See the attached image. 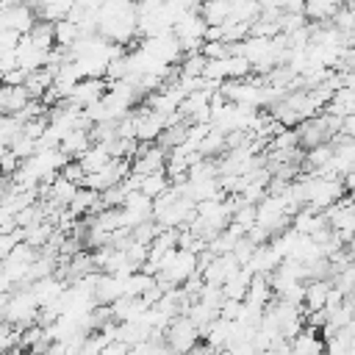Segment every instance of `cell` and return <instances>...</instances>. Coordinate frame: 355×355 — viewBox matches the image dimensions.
<instances>
[{
	"label": "cell",
	"instance_id": "6da1fadb",
	"mask_svg": "<svg viewBox=\"0 0 355 355\" xmlns=\"http://www.w3.org/2000/svg\"><path fill=\"white\" fill-rule=\"evenodd\" d=\"M36 311H39V302L33 300L31 288H14L8 291V305H6V322L14 324V327H28L36 322Z\"/></svg>",
	"mask_w": 355,
	"mask_h": 355
},
{
	"label": "cell",
	"instance_id": "7a4b0ae2",
	"mask_svg": "<svg viewBox=\"0 0 355 355\" xmlns=\"http://www.w3.org/2000/svg\"><path fill=\"white\" fill-rule=\"evenodd\" d=\"M164 341H166V347H169L175 355H183L189 347H194V344L200 341V330L191 324V319H189L186 313H178V316H172V322L166 324Z\"/></svg>",
	"mask_w": 355,
	"mask_h": 355
},
{
	"label": "cell",
	"instance_id": "3957f363",
	"mask_svg": "<svg viewBox=\"0 0 355 355\" xmlns=\"http://www.w3.org/2000/svg\"><path fill=\"white\" fill-rule=\"evenodd\" d=\"M105 92H108L105 78H80V80L67 92L64 103H69V105H75V108H80V111H83L86 105L97 103Z\"/></svg>",
	"mask_w": 355,
	"mask_h": 355
},
{
	"label": "cell",
	"instance_id": "277c9868",
	"mask_svg": "<svg viewBox=\"0 0 355 355\" xmlns=\"http://www.w3.org/2000/svg\"><path fill=\"white\" fill-rule=\"evenodd\" d=\"M92 144V136H89V130H83V128H75V130H69V133H64L61 136V141H58V150L67 155V158H78L86 147Z\"/></svg>",
	"mask_w": 355,
	"mask_h": 355
},
{
	"label": "cell",
	"instance_id": "5b68a950",
	"mask_svg": "<svg viewBox=\"0 0 355 355\" xmlns=\"http://www.w3.org/2000/svg\"><path fill=\"white\" fill-rule=\"evenodd\" d=\"M78 161H80L83 172L89 175V172L103 169V166L111 161V153H108V147H105V144H89V147H86V150L78 155Z\"/></svg>",
	"mask_w": 355,
	"mask_h": 355
},
{
	"label": "cell",
	"instance_id": "8992f818",
	"mask_svg": "<svg viewBox=\"0 0 355 355\" xmlns=\"http://www.w3.org/2000/svg\"><path fill=\"white\" fill-rule=\"evenodd\" d=\"M250 277H252L250 266L241 263V266L222 283V294L230 297V300H244V291H247V286H250Z\"/></svg>",
	"mask_w": 355,
	"mask_h": 355
},
{
	"label": "cell",
	"instance_id": "52a82bcc",
	"mask_svg": "<svg viewBox=\"0 0 355 355\" xmlns=\"http://www.w3.org/2000/svg\"><path fill=\"white\" fill-rule=\"evenodd\" d=\"M172 183H169V178H166V172L164 169H158V172H150V175H141V180H139V189L136 191H141L147 200H155L161 191H166Z\"/></svg>",
	"mask_w": 355,
	"mask_h": 355
},
{
	"label": "cell",
	"instance_id": "ba28073f",
	"mask_svg": "<svg viewBox=\"0 0 355 355\" xmlns=\"http://www.w3.org/2000/svg\"><path fill=\"white\" fill-rule=\"evenodd\" d=\"M58 175L61 178H67L69 183H75V186H83V178H86V172H83V166H80V161L78 158H69L61 169H58Z\"/></svg>",
	"mask_w": 355,
	"mask_h": 355
},
{
	"label": "cell",
	"instance_id": "9c48e42d",
	"mask_svg": "<svg viewBox=\"0 0 355 355\" xmlns=\"http://www.w3.org/2000/svg\"><path fill=\"white\" fill-rule=\"evenodd\" d=\"M17 166H19V158L6 147V150L0 153V175H14Z\"/></svg>",
	"mask_w": 355,
	"mask_h": 355
},
{
	"label": "cell",
	"instance_id": "30bf717a",
	"mask_svg": "<svg viewBox=\"0 0 355 355\" xmlns=\"http://www.w3.org/2000/svg\"><path fill=\"white\" fill-rule=\"evenodd\" d=\"M97 355H128V344H122V341L114 338V341H108Z\"/></svg>",
	"mask_w": 355,
	"mask_h": 355
},
{
	"label": "cell",
	"instance_id": "8fae6325",
	"mask_svg": "<svg viewBox=\"0 0 355 355\" xmlns=\"http://www.w3.org/2000/svg\"><path fill=\"white\" fill-rule=\"evenodd\" d=\"M6 305H8V294L0 291V322H6Z\"/></svg>",
	"mask_w": 355,
	"mask_h": 355
}]
</instances>
